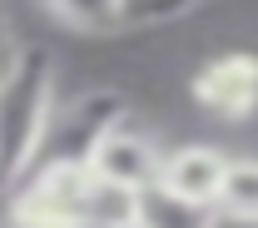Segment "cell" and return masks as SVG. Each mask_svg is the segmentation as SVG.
<instances>
[{"mask_svg": "<svg viewBox=\"0 0 258 228\" xmlns=\"http://www.w3.org/2000/svg\"><path fill=\"white\" fill-rule=\"evenodd\" d=\"M55 104L50 50H20L0 69V184H20L30 174Z\"/></svg>", "mask_w": 258, "mask_h": 228, "instance_id": "6da1fadb", "label": "cell"}, {"mask_svg": "<svg viewBox=\"0 0 258 228\" xmlns=\"http://www.w3.org/2000/svg\"><path fill=\"white\" fill-rule=\"evenodd\" d=\"M124 114H129V99L119 90H85V95H75L70 104H55V114L45 124V139L35 149L30 169H40V164H90L95 144L114 124H124Z\"/></svg>", "mask_w": 258, "mask_h": 228, "instance_id": "7a4b0ae2", "label": "cell"}, {"mask_svg": "<svg viewBox=\"0 0 258 228\" xmlns=\"http://www.w3.org/2000/svg\"><path fill=\"white\" fill-rule=\"evenodd\" d=\"M189 95L199 109H209L214 119H253L258 114V55L248 50H228L214 55L194 69Z\"/></svg>", "mask_w": 258, "mask_h": 228, "instance_id": "3957f363", "label": "cell"}, {"mask_svg": "<svg viewBox=\"0 0 258 228\" xmlns=\"http://www.w3.org/2000/svg\"><path fill=\"white\" fill-rule=\"evenodd\" d=\"M159 169H164V149L149 134L129 129V124H114V129L95 144V154H90V174L109 179V184H124V189H149V184H159Z\"/></svg>", "mask_w": 258, "mask_h": 228, "instance_id": "277c9868", "label": "cell"}, {"mask_svg": "<svg viewBox=\"0 0 258 228\" xmlns=\"http://www.w3.org/2000/svg\"><path fill=\"white\" fill-rule=\"evenodd\" d=\"M228 174V154L219 144H179V149H164V169L159 184L179 198L194 203H214L219 208V189H224Z\"/></svg>", "mask_w": 258, "mask_h": 228, "instance_id": "5b68a950", "label": "cell"}, {"mask_svg": "<svg viewBox=\"0 0 258 228\" xmlns=\"http://www.w3.org/2000/svg\"><path fill=\"white\" fill-rule=\"evenodd\" d=\"M139 228H219V208L179 198L164 184H149L139 189Z\"/></svg>", "mask_w": 258, "mask_h": 228, "instance_id": "8992f818", "label": "cell"}, {"mask_svg": "<svg viewBox=\"0 0 258 228\" xmlns=\"http://www.w3.org/2000/svg\"><path fill=\"white\" fill-rule=\"evenodd\" d=\"M80 223L134 228L139 223V189H124V184H109V179L90 174L85 179V194H80Z\"/></svg>", "mask_w": 258, "mask_h": 228, "instance_id": "52a82bcc", "label": "cell"}, {"mask_svg": "<svg viewBox=\"0 0 258 228\" xmlns=\"http://www.w3.org/2000/svg\"><path fill=\"white\" fill-rule=\"evenodd\" d=\"M219 218H233V223H258V159H253V154L228 159L224 189H219Z\"/></svg>", "mask_w": 258, "mask_h": 228, "instance_id": "ba28073f", "label": "cell"}, {"mask_svg": "<svg viewBox=\"0 0 258 228\" xmlns=\"http://www.w3.org/2000/svg\"><path fill=\"white\" fill-rule=\"evenodd\" d=\"M45 5L55 10L60 25H70L80 35H104L129 20V0H45Z\"/></svg>", "mask_w": 258, "mask_h": 228, "instance_id": "9c48e42d", "label": "cell"}, {"mask_svg": "<svg viewBox=\"0 0 258 228\" xmlns=\"http://www.w3.org/2000/svg\"><path fill=\"white\" fill-rule=\"evenodd\" d=\"M70 228H114V223H70ZM134 228H139V223H134Z\"/></svg>", "mask_w": 258, "mask_h": 228, "instance_id": "30bf717a", "label": "cell"}, {"mask_svg": "<svg viewBox=\"0 0 258 228\" xmlns=\"http://www.w3.org/2000/svg\"><path fill=\"white\" fill-rule=\"evenodd\" d=\"M5 228H20V223H5Z\"/></svg>", "mask_w": 258, "mask_h": 228, "instance_id": "8fae6325", "label": "cell"}, {"mask_svg": "<svg viewBox=\"0 0 258 228\" xmlns=\"http://www.w3.org/2000/svg\"><path fill=\"white\" fill-rule=\"evenodd\" d=\"M0 69H5V65H0Z\"/></svg>", "mask_w": 258, "mask_h": 228, "instance_id": "7c38bea8", "label": "cell"}]
</instances>
